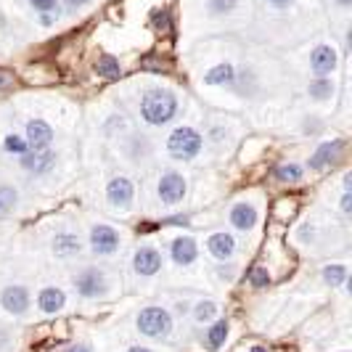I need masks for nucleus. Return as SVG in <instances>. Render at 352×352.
I'll return each mask as SVG.
<instances>
[{"label":"nucleus","instance_id":"10","mask_svg":"<svg viewBox=\"0 0 352 352\" xmlns=\"http://www.w3.org/2000/svg\"><path fill=\"white\" fill-rule=\"evenodd\" d=\"M342 151H344V141H323L316 151L310 154L307 167H310L313 173H323L326 167H331L334 162H339Z\"/></svg>","mask_w":352,"mask_h":352},{"label":"nucleus","instance_id":"30","mask_svg":"<svg viewBox=\"0 0 352 352\" xmlns=\"http://www.w3.org/2000/svg\"><path fill=\"white\" fill-rule=\"evenodd\" d=\"M30 6L35 8L37 14H53V11H58V0H30Z\"/></svg>","mask_w":352,"mask_h":352},{"label":"nucleus","instance_id":"16","mask_svg":"<svg viewBox=\"0 0 352 352\" xmlns=\"http://www.w3.org/2000/svg\"><path fill=\"white\" fill-rule=\"evenodd\" d=\"M170 254H173V263L186 267V265H194L196 257H199V244L191 236H177L170 247Z\"/></svg>","mask_w":352,"mask_h":352},{"label":"nucleus","instance_id":"38","mask_svg":"<svg viewBox=\"0 0 352 352\" xmlns=\"http://www.w3.org/2000/svg\"><path fill=\"white\" fill-rule=\"evenodd\" d=\"M127 352H154V350H148V347H141V344H135V347H130Z\"/></svg>","mask_w":352,"mask_h":352},{"label":"nucleus","instance_id":"4","mask_svg":"<svg viewBox=\"0 0 352 352\" xmlns=\"http://www.w3.org/2000/svg\"><path fill=\"white\" fill-rule=\"evenodd\" d=\"M72 283H74V292H77L82 300H98V297H104L106 289H109L104 270H98V267H85V270H80V273L72 278Z\"/></svg>","mask_w":352,"mask_h":352},{"label":"nucleus","instance_id":"2","mask_svg":"<svg viewBox=\"0 0 352 352\" xmlns=\"http://www.w3.org/2000/svg\"><path fill=\"white\" fill-rule=\"evenodd\" d=\"M204 146V138L196 127H188V124H180L175 127L170 135H167V154L177 162H191V159L199 157Z\"/></svg>","mask_w":352,"mask_h":352},{"label":"nucleus","instance_id":"23","mask_svg":"<svg viewBox=\"0 0 352 352\" xmlns=\"http://www.w3.org/2000/svg\"><path fill=\"white\" fill-rule=\"evenodd\" d=\"M320 276H323V283L331 286V289L344 286V283H347V265H342V263L326 265V267L320 270Z\"/></svg>","mask_w":352,"mask_h":352},{"label":"nucleus","instance_id":"26","mask_svg":"<svg viewBox=\"0 0 352 352\" xmlns=\"http://www.w3.org/2000/svg\"><path fill=\"white\" fill-rule=\"evenodd\" d=\"M3 148L8 151V154H14V157H24L27 151H30V143L24 135H19V133H8L6 138H3Z\"/></svg>","mask_w":352,"mask_h":352},{"label":"nucleus","instance_id":"17","mask_svg":"<svg viewBox=\"0 0 352 352\" xmlns=\"http://www.w3.org/2000/svg\"><path fill=\"white\" fill-rule=\"evenodd\" d=\"M257 217H260V212L254 204H249V201H236L233 204V210H230V226L236 230H252L257 226Z\"/></svg>","mask_w":352,"mask_h":352},{"label":"nucleus","instance_id":"21","mask_svg":"<svg viewBox=\"0 0 352 352\" xmlns=\"http://www.w3.org/2000/svg\"><path fill=\"white\" fill-rule=\"evenodd\" d=\"M96 74L98 77H104V80H117L120 74H122V67H120V61L114 58V56H98V61H96Z\"/></svg>","mask_w":352,"mask_h":352},{"label":"nucleus","instance_id":"5","mask_svg":"<svg viewBox=\"0 0 352 352\" xmlns=\"http://www.w3.org/2000/svg\"><path fill=\"white\" fill-rule=\"evenodd\" d=\"M157 194L162 199V204H180L186 194H188V180L180 175L177 170H167L159 175Z\"/></svg>","mask_w":352,"mask_h":352},{"label":"nucleus","instance_id":"32","mask_svg":"<svg viewBox=\"0 0 352 352\" xmlns=\"http://www.w3.org/2000/svg\"><path fill=\"white\" fill-rule=\"evenodd\" d=\"M339 210L344 212V214H350V212H352V194H350V191H344L342 201H339Z\"/></svg>","mask_w":352,"mask_h":352},{"label":"nucleus","instance_id":"7","mask_svg":"<svg viewBox=\"0 0 352 352\" xmlns=\"http://www.w3.org/2000/svg\"><path fill=\"white\" fill-rule=\"evenodd\" d=\"M135 199V186L133 180L124 175H114L106 183V201L114 207V210H127Z\"/></svg>","mask_w":352,"mask_h":352},{"label":"nucleus","instance_id":"8","mask_svg":"<svg viewBox=\"0 0 352 352\" xmlns=\"http://www.w3.org/2000/svg\"><path fill=\"white\" fill-rule=\"evenodd\" d=\"M0 305H3V310H6V313H11V316H24V313L30 310V305H32L30 289H27V286H21V283H11V286H6V289L0 292Z\"/></svg>","mask_w":352,"mask_h":352},{"label":"nucleus","instance_id":"3","mask_svg":"<svg viewBox=\"0 0 352 352\" xmlns=\"http://www.w3.org/2000/svg\"><path fill=\"white\" fill-rule=\"evenodd\" d=\"M135 329L141 331L143 336H148V339H170L173 334V316H170V310H164V307H159V305H148V307H143L138 318H135Z\"/></svg>","mask_w":352,"mask_h":352},{"label":"nucleus","instance_id":"18","mask_svg":"<svg viewBox=\"0 0 352 352\" xmlns=\"http://www.w3.org/2000/svg\"><path fill=\"white\" fill-rule=\"evenodd\" d=\"M64 305H67L64 289H58V286H43V289H40V294H37V307H40V313L53 316V313L64 310Z\"/></svg>","mask_w":352,"mask_h":352},{"label":"nucleus","instance_id":"27","mask_svg":"<svg viewBox=\"0 0 352 352\" xmlns=\"http://www.w3.org/2000/svg\"><path fill=\"white\" fill-rule=\"evenodd\" d=\"M19 204V191L14 186H0V217L11 214Z\"/></svg>","mask_w":352,"mask_h":352},{"label":"nucleus","instance_id":"33","mask_svg":"<svg viewBox=\"0 0 352 352\" xmlns=\"http://www.w3.org/2000/svg\"><path fill=\"white\" fill-rule=\"evenodd\" d=\"M217 276H220V281H230V278H233V265H223V267L217 270Z\"/></svg>","mask_w":352,"mask_h":352},{"label":"nucleus","instance_id":"6","mask_svg":"<svg viewBox=\"0 0 352 352\" xmlns=\"http://www.w3.org/2000/svg\"><path fill=\"white\" fill-rule=\"evenodd\" d=\"M120 244H122V239H120V233L111 228V226L96 223V226L90 228V249H93V254H98V257H111V254L120 252Z\"/></svg>","mask_w":352,"mask_h":352},{"label":"nucleus","instance_id":"11","mask_svg":"<svg viewBox=\"0 0 352 352\" xmlns=\"http://www.w3.org/2000/svg\"><path fill=\"white\" fill-rule=\"evenodd\" d=\"M133 270L141 276V278H151L162 270V254L154 247H138L133 254Z\"/></svg>","mask_w":352,"mask_h":352},{"label":"nucleus","instance_id":"37","mask_svg":"<svg viewBox=\"0 0 352 352\" xmlns=\"http://www.w3.org/2000/svg\"><path fill=\"white\" fill-rule=\"evenodd\" d=\"M267 3H270V6H276V8H289L294 0H267Z\"/></svg>","mask_w":352,"mask_h":352},{"label":"nucleus","instance_id":"9","mask_svg":"<svg viewBox=\"0 0 352 352\" xmlns=\"http://www.w3.org/2000/svg\"><path fill=\"white\" fill-rule=\"evenodd\" d=\"M336 67H339V53H336L334 45L323 43V45H316L313 53H310V69L316 77H329L334 74Z\"/></svg>","mask_w":352,"mask_h":352},{"label":"nucleus","instance_id":"1","mask_svg":"<svg viewBox=\"0 0 352 352\" xmlns=\"http://www.w3.org/2000/svg\"><path fill=\"white\" fill-rule=\"evenodd\" d=\"M177 114V96L167 88H148L141 98V117L151 127L173 122Z\"/></svg>","mask_w":352,"mask_h":352},{"label":"nucleus","instance_id":"15","mask_svg":"<svg viewBox=\"0 0 352 352\" xmlns=\"http://www.w3.org/2000/svg\"><path fill=\"white\" fill-rule=\"evenodd\" d=\"M51 252L58 260H72V257L82 254V241L77 233H56L51 241Z\"/></svg>","mask_w":352,"mask_h":352},{"label":"nucleus","instance_id":"34","mask_svg":"<svg viewBox=\"0 0 352 352\" xmlns=\"http://www.w3.org/2000/svg\"><path fill=\"white\" fill-rule=\"evenodd\" d=\"M11 82H14V77H11L8 72H0V90H6Z\"/></svg>","mask_w":352,"mask_h":352},{"label":"nucleus","instance_id":"14","mask_svg":"<svg viewBox=\"0 0 352 352\" xmlns=\"http://www.w3.org/2000/svg\"><path fill=\"white\" fill-rule=\"evenodd\" d=\"M207 252H210L214 260L228 263V260H233V254H236V239L230 233H226V230L212 233L210 239H207Z\"/></svg>","mask_w":352,"mask_h":352},{"label":"nucleus","instance_id":"20","mask_svg":"<svg viewBox=\"0 0 352 352\" xmlns=\"http://www.w3.org/2000/svg\"><path fill=\"white\" fill-rule=\"evenodd\" d=\"M228 320L226 318H217V320H212L210 329L204 331V347L210 352L220 350L223 344H226V339H228Z\"/></svg>","mask_w":352,"mask_h":352},{"label":"nucleus","instance_id":"29","mask_svg":"<svg viewBox=\"0 0 352 352\" xmlns=\"http://www.w3.org/2000/svg\"><path fill=\"white\" fill-rule=\"evenodd\" d=\"M207 6H210V11L214 16H223V14H233L236 11L239 0H207Z\"/></svg>","mask_w":352,"mask_h":352},{"label":"nucleus","instance_id":"39","mask_svg":"<svg viewBox=\"0 0 352 352\" xmlns=\"http://www.w3.org/2000/svg\"><path fill=\"white\" fill-rule=\"evenodd\" d=\"M336 6H342V8H347V6H352V0H334Z\"/></svg>","mask_w":352,"mask_h":352},{"label":"nucleus","instance_id":"40","mask_svg":"<svg viewBox=\"0 0 352 352\" xmlns=\"http://www.w3.org/2000/svg\"><path fill=\"white\" fill-rule=\"evenodd\" d=\"M252 352H267L265 347H252Z\"/></svg>","mask_w":352,"mask_h":352},{"label":"nucleus","instance_id":"31","mask_svg":"<svg viewBox=\"0 0 352 352\" xmlns=\"http://www.w3.org/2000/svg\"><path fill=\"white\" fill-rule=\"evenodd\" d=\"M151 24H154L157 30H170V14H167V11H154Z\"/></svg>","mask_w":352,"mask_h":352},{"label":"nucleus","instance_id":"12","mask_svg":"<svg viewBox=\"0 0 352 352\" xmlns=\"http://www.w3.org/2000/svg\"><path fill=\"white\" fill-rule=\"evenodd\" d=\"M21 159V167L30 173V175H48L53 167H56V154L51 148H43V151H27Z\"/></svg>","mask_w":352,"mask_h":352},{"label":"nucleus","instance_id":"36","mask_svg":"<svg viewBox=\"0 0 352 352\" xmlns=\"http://www.w3.org/2000/svg\"><path fill=\"white\" fill-rule=\"evenodd\" d=\"M64 3H67V6H69L72 11H77V8H82V6H88L90 0H64Z\"/></svg>","mask_w":352,"mask_h":352},{"label":"nucleus","instance_id":"19","mask_svg":"<svg viewBox=\"0 0 352 352\" xmlns=\"http://www.w3.org/2000/svg\"><path fill=\"white\" fill-rule=\"evenodd\" d=\"M233 82H236V67L228 61H220V64H214L204 72V85L220 88V85H233Z\"/></svg>","mask_w":352,"mask_h":352},{"label":"nucleus","instance_id":"22","mask_svg":"<svg viewBox=\"0 0 352 352\" xmlns=\"http://www.w3.org/2000/svg\"><path fill=\"white\" fill-rule=\"evenodd\" d=\"M220 318V305L214 300H201L194 305V320L196 323H212Z\"/></svg>","mask_w":352,"mask_h":352},{"label":"nucleus","instance_id":"13","mask_svg":"<svg viewBox=\"0 0 352 352\" xmlns=\"http://www.w3.org/2000/svg\"><path fill=\"white\" fill-rule=\"evenodd\" d=\"M24 138L30 143L32 151H43V148H51L53 143V127L45 120H30L24 127Z\"/></svg>","mask_w":352,"mask_h":352},{"label":"nucleus","instance_id":"35","mask_svg":"<svg viewBox=\"0 0 352 352\" xmlns=\"http://www.w3.org/2000/svg\"><path fill=\"white\" fill-rule=\"evenodd\" d=\"M67 352H93V347H90V344H85V342H80V344H72Z\"/></svg>","mask_w":352,"mask_h":352},{"label":"nucleus","instance_id":"28","mask_svg":"<svg viewBox=\"0 0 352 352\" xmlns=\"http://www.w3.org/2000/svg\"><path fill=\"white\" fill-rule=\"evenodd\" d=\"M249 283H252L254 289H265V286L270 283V273H267V267L254 265V267L249 270Z\"/></svg>","mask_w":352,"mask_h":352},{"label":"nucleus","instance_id":"24","mask_svg":"<svg viewBox=\"0 0 352 352\" xmlns=\"http://www.w3.org/2000/svg\"><path fill=\"white\" fill-rule=\"evenodd\" d=\"M334 82L329 80V77H316V80H310V85H307V96L310 98H316V101H326V98H331L334 96Z\"/></svg>","mask_w":352,"mask_h":352},{"label":"nucleus","instance_id":"25","mask_svg":"<svg viewBox=\"0 0 352 352\" xmlns=\"http://www.w3.org/2000/svg\"><path fill=\"white\" fill-rule=\"evenodd\" d=\"M302 175H305V170L297 162H283V164L276 167V180L278 183H300Z\"/></svg>","mask_w":352,"mask_h":352}]
</instances>
